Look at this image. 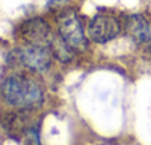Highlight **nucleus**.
Instances as JSON below:
<instances>
[{"instance_id":"3","label":"nucleus","mask_w":151,"mask_h":145,"mask_svg":"<svg viewBox=\"0 0 151 145\" xmlns=\"http://www.w3.org/2000/svg\"><path fill=\"white\" fill-rule=\"evenodd\" d=\"M122 31L120 21L113 15L99 14L88 24V37L95 43H107L116 39Z\"/></svg>"},{"instance_id":"1","label":"nucleus","mask_w":151,"mask_h":145,"mask_svg":"<svg viewBox=\"0 0 151 145\" xmlns=\"http://www.w3.org/2000/svg\"><path fill=\"white\" fill-rule=\"evenodd\" d=\"M2 93L5 101L18 110H36L43 104L42 86L25 76H9L2 85Z\"/></svg>"},{"instance_id":"5","label":"nucleus","mask_w":151,"mask_h":145,"mask_svg":"<svg viewBox=\"0 0 151 145\" xmlns=\"http://www.w3.org/2000/svg\"><path fill=\"white\" fill-rule=\"evenodd\" d=\"M126 33L133 39V42L144 47L147 55L151 58V21L142 15H130L126 18Z\"/></svg>"},{"instance_id":"6","label":"nucleus","mask_w":151,"mask_h":145,"mask_svg":"<svg viewBox=\"0 0 151 145\" xmlns=\"http://www.w3.org/2000/svg\"><path fill=\"white\" fill-rule=\"evenodd\" d=\"M21 36L28 45H39L47 47L53 39L47 22L42 18H33L25 21L21 25Z\"/></svg>"},{"instance_id":"7","label":"nucleus","mask_w":151,"mask_h":145,"mask_svg":"<svg viewBox=\"0 0 151 145\" xmlns=\"http://www.w3.org/2000/svg\"><path fill=\"white\" fill-rule=\"evenodd\" d=\"M67 2H68V0H49L47 8H59V6L65 5Z\"/></svg>"},{"instance_id":"2","label":"nucleus","mask_w":151,"mask_h":145,"mask_svg":"<svg viewBox=\"0 0 151 145\" xmlns=\"http://www.w3.org/2000/svg\"><path fill=\"white\" fill-rule=\"evenodd\" d=\"M58 33L64 43L74 52H82L88 47V39L79 17L73 11H67L58 18Z\"/></svg>"},{"instance_id":"4","label":"nucleus","mask_w":151,"mask_h":145,"mask_svg":"<svg viewBox=\"0 0 151 145\" xmlns=\"http://www.w3.org/2000/svg\"><path fill=\"white\" fill-rule=\"evenodd\" d=\"M18 61L34 72H43L50 65L52 50L47 46L39 45H27L17 50Z\"/></svg>"}]
</instances>
